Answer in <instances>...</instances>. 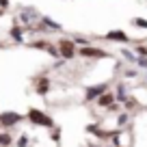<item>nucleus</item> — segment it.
Here are the masks:
<instances>
[{"instance_id": "obj_1", "label": "nucleus", "mask_w": 147, "mask_h": 147, "mask_svg": "<svg viewBox=\"0 0 147 147\" xmlns=\"http://www.w3.org/2000/svg\"><path fill=\"white\" fill-rule=\"evenodd\" d=\"M30 117L32 121H35V123H41V125H52V121H50V117H46V115H41V113H39V110H30Z\"/></svg>"}, {"instance_id": "obj_2", "label": "nucleus", "mask_w": 147, "mask_h": 147, "mask_svg": "<svg viewBox=\"0 0 147 147\" xmlns=\"http://www.w3.org/2000/svg\"><path fill=\"white\" fill-rule=\"evenodd\" d=\"M20 121V115H15V113H5V115H0V123L2 125H13Z\"/></svg>"}, {"instance_id": "obj_3", "label": "nucleus", "mask_w": 147, "mask_h": 147, "mask_svg": "<svg viewBox=\"0 0 147 147\" xmlns=\"http://www.w3.org/2000/svg\"><path fill=\"white\" fill-rule=\"evenodd\" d=\"M61 54L65 59H71L74 56V43L71 41H61Z\"/></svg>"}, {"instance_id": "obj_4", "label": "nucleus", "mask_w": 147, "mask_h": 147, "mask_svg": "<svg viewBox=\"0 0 147 147\" xmlns=\"http://www.w3.org/2000/svg\"><path fill=\"white\" fill-rule=\"evenodd\" d=\"M100 93H104V87H93V89H89V91H87V97H89V100H93V97L100 95Z\"/></svg>"}, {"instance_id": "obj_5", "label": "nucleus", "mask_w": 147, "mask_h": 147, "mask_svg": "<svg viewBox=\"0 0 147 147\" xmlns=\"http://www.w3.org/2000/svg\"><path fill=\"white\" fill-rule=\"evenodd\" d=\"M82 54H87V56H104L100 50H91V48H84V50H82Z\"/></svg>"}, {"instance_id": "obj_6", "label": "nucleus", "mask_w": 147, "mask_h": 147, "mask_svg": "<svg viewBox=\"0 0 147 147\" xmlns=\"http://www.w3.org/2000/svg\"><path fill=\"white\" fill-rule=\"evenodd\" d=\"M110 102H113V95H108V93H104V95L100 97V104H102V106H108Z\"/></svg>"}, {"instance_id": "obj_7", "label": "nucleus", "mask_w": 147, "mask_h": 147, "mask_svg": "<svg viewBox=\"0 0 147 147\" xmlns=\"http://www.w3.org/2000/svg\"><path fill=\"white\" fill-rule=\"evenodd\" d=\"M9 143H11L9 134H0V145H9Z\"/></svg>"}, {"instance_id": "obj_8", "label": "nucleus", "mask_w": 147, "mask_h": 147, "mask_svg": "<svg viewBox=\"0 0 147 147\" xmlns=\"http://www.w3.org/2000/svg\"><path fill=\"white\" fill-rule=\"evenodd\" d=\"M108 37H110V39H125L123 32H108Z\"/></svg>"}, {"instance_id": "obj_9", "label": "nucleus", "mask_w": 147, "mask_h": 147, "mask_svg": "<svg viewBox=\"0 0 147 147\" xmlns=\"http://www.w3.org/2000/svg\"><path fill=\"white\" fill-rule=\"evenodd\" d=\"M48 87H50V84H48V80H43L41 84H39V93H43V91H48Z\"/></svg>"}, {"instance_id": "obj_10", "label": "nucleus", "mask_w": 147, "mask_h": 147, "mask_svg": "<svg viewBox=\"0 0 147 147\" xmlns=\"http://www.w3.org/2000/svg\"><path fill=\"white\" fill-rule=\"evenodd\" d=\"M136 24H138V26H147V22H145V20H136Z\"/></svg>"}]
</instances>
